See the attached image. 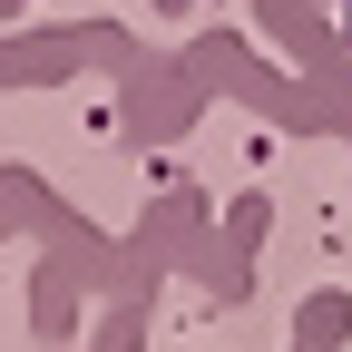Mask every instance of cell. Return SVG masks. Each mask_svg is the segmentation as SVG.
Returning a JSON list of instances; mask_svg holds the SVG:
<instances>
[{
	"instance_id": "cell-1",
	"label": "cell",
	"mask_w": 352,
	"mask_h": 352,
	"mask_svg": "<svg viewBox=\"0 0 352 352\" xmlns=\"http://www.w3.org/2000/svg\"><path fill=\"white\" fill-rule=\"evenodd\" d=\"M342 39H352V0H342Z\"/></svg>"
}]
</instances>
